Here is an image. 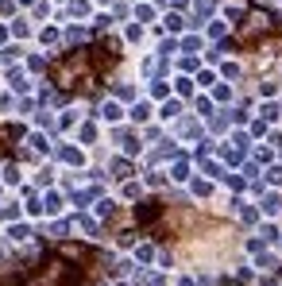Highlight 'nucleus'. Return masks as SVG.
<instances>
[{
    "label": "nucleus",
    "mask_w": 282,
    "mask_h": 286,
    "mask_svg": "<svg viewBox=\"0 0 282 286\" xmlns=\"http://www.w3.org/2000/svg\"><path fill=\"white\" fill-rule=\"evenodd\" d=\"M271 27H275V20H271L267 12H247V20H244V27H240V35H244V39H255V35L271 31Z\"/></svg>",
    "instance_id": "obj_1"
}]
</instances>
